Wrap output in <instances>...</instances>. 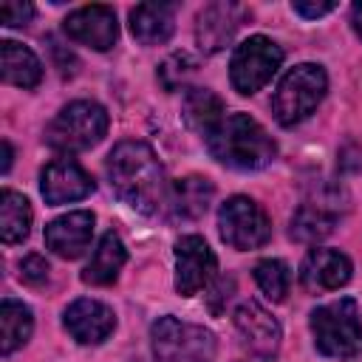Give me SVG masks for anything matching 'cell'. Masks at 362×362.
<instances>
[{"label":"cell","mask_w":362,"mask_h":362,"mask_svg":"<svg viewBox=\"0 0 362 362\" xmlns=\"http://www.w3.org/2000/svg\"><path fill=\"white\" fill-rule=\"evenodd\" d=\"M107 178L113 192L141 215H153L167 204L170 187L161 161L144 141H119L107 156Z\"/></svg>","instance_id":"1"},{"label":"cell","mask_w":362,"mask_h":362,"mask_svg":"<svg viewBox=\"0 0 362 362\" xmlns=\"http://www.w3.org/2000/svg\"><path fill=\"white\" fill-rule=\"evenodd\" d=\"M206 144H209L212 158H218L221 164H226L232 170H243V173L263 170L277 156L274 139L249 113H232V116H226L218 124V130L206 139Z\"/></svg>","instance_id":"2"},{"label":"cell","mask_w":362,"mask_h":362,"mask_svg":"<svg viewBox=\"0 0 362 362\" xmlns=\"http://www.w3.org/2000/svg\"><path fill=\"white\" fill-rule=\"evenodd\" d=\"M314 345L322 356L354 359L362 354V320L354 297H339L311 311Z\"/></svg>","instance_id":"3"},{"label":"cell","mask_w":362,"mask_h":362,"mask_svg":"<svg viewBox=\"0 0 362 362\" xmlns=\"http://www.w3.org/2000/svg\"><path fill=\"white\" fill-rule=\"evenodd\" d=\"M107 110L99 102L90 99H76L71 105H65L48 124L45 130V141L54 150L62 153H79V150H90L93 144H99L107 133Z\"/></svg>","instance_id":"4"},{"label":"cell","mask_w":362,"mask_h":362,"mask_svg":"<svg viewBox=\"0 0 362 362\" xmlns=\"http://www.w3.org/2000/svg\"><path fill=\"white\" fill-rule=\"evenodd\" d=\"M325 90H328V76H325L322 65L303 62L280 79L274 99H272V113L283 127H291L314 113V107L322 102Z\"/></svg>","instance_id":"5"},{"label":"cell","mask_w":362,"mask_h":362,"mask_svg":"<svg viewBox=\"0 0 362 362\" xmlns=\"http://www.w3.org/2000/svg\"><path fill=\"white\" fill-rule=\"evenodd\" d=\"M156 362H215V334L204 325L158 317L150 328Z\"/></svg>","instance_id":"6"},{"label":"cell","mask_w":362,"mask_h":362,"mask_svg":"<svg viewBox=\"0 0 362 362\" xmlns=\"http://www.w3.org/2000/svg\"><path fill=\"white\" fill-rule=\"evenodd\" d=\"M283 62V48L263 37V34H255L249 40H243L235 54H232V62H229V79H232V88L243 96H252L257 93L280 68Z\"/></svg>","instance_id":"7"},{"label":"cell","mask_w":362,"mask_h":362,"mask_svg":"<svg viewBox=\"0 0 362 362\" xmlns=\"http://www.w3.org/2000/svg\"><path fill=\"white\" fill-rule=\"evenodd\" d=\"M218 232L232 249L249 252L272 238V221L257 201L246 195H232L218 209Z\"/></svg>","instance_id":"8"},{"label":"cell","mask_w":362,"mask_h":362,"mask_svg":"<svg viewBox=\"0 0 362 362\" xmlns=\"http://www.w3.org/2000/svg\"><path fill=\"white\" fill-rule=\"evenodd\" d=\"M218 257L201 235H184L175 240V291L181 297L198 294L215 274Z\"/></svg>","instance_id":"9"},{"label":"cell","mask_w":362,"mask_h":362,"mask_svg":"<svg viewBox=\"0 0 362 362\" xmlns=\"http://www.w3.org/2000/svg\"><path fill=\"white\" fill-rule=\"evenodd\" d=\"M62 31L68 34V40L88 45L93 51H107L113 48L116 37H119V23L110 6H82L76 11H71L62 23Z\"/></svg>","instance_id":"10"},{"label":"cell","mask_w":362,"mask_h":362,"mask_svg":"<svg viewBox=\"0 0 362 362\" xmlns=\"http://www.w3.org/2000/svg\"><path fill=\"white\" fill-rule=\"evenodd\" d=\"M243 6L240 3H232V0H215V3H206L201 11H198V20H195V40H198V48L204 54H215L221 48H226L243 20Z\"/></svg>","instance_id":"11"},{"label":"cell","mask_w":362,"mask_h":362,"mask_svg":"<svg viewBox=\"0 0 362 362\" xmlns=\"http://www.w3.org/2000/svg\"><path fill=\"white\" fill-rule=\"evenodd\" d=\"M93 178L82 170V164H76L74 158H54L42 175H40V189H42V198L51 204V206H59V204H71V201H79L85 195L93 192Z\"/></svg>","instance_id":"12"},{"label":"cell","mask_w":362,"mask_h":362,"mask_svg":"<svg viewBox=\"0 0 362 362\" xmlns=\"http://www.w3.org/2000/svg\"><path fill=\"white\" fill-rule=\"evenodd\" d=\"M62 322H65V331L82 342V345H99L102 339H107L116 328V314L110 305L99 303V300H90V297H82V300H74L65 314H62Z\"/></svg>","instance_id":"13"},{"label":"cell","mask_w":362,"mask_h":362,"mask_svg":"<svg viewBox=\"0 0 362 362\" xmlns=\"http://www.w3.org/2000/svg\"><path fill=\"white\" fill-rule=\"evenodd\" d=\"M93 223H96V218L88 209H76V212L59 215L45 226V246L54 255L65 257V260H76L90 246Z\"/></svg>","instance_id":"14"},{"label":"cell","mask_w":362,"mask_h":362,"mask_svg":"<svg viewBox=\"0 0 362 362\" xmlns=\"http://www.w3.org/2000/svg\"><path fill=\"white\" fill-rule=\"evenodd\" d=\"M235 328L243 337V342L252 348L255 356H274L280 345V322L255 300H243L235 314Z\"/></svg>","instance_id":"15"},{"label":"cell","mask_w":362,"mask_h":362,"mask_svg":"<svg viewBox=\"0 0 362 362\" xmlns=\"http://www.w3.org/2000/svg\"><path fill=\"white\" fill-rule=\"evenodd\" d=\"M351 272H354V266L345 252L317 246L305 255V260L300 266V280L311 291H334L351 280Z\"/></svg>","instance_id":"16"},{"label":"cell","mask_w":362,"mask_h":362,"mask_svg":"<svg viewBox=\"0 0 362 362\" xmlns=\"http://www.w3.org/2000/svg\"><path fill=\"white\" fill-rule=\"evenodd\" d=\"M175 3H139L130 8V31L141 45L167 42L175 31Z\"/></svg>","instance_id":"17"},{"label":"cell","mask_w":362,"mask_h":362,"mask_svg":"<svg viewBox=\"0 0 362 362\" xmlns=\"http://www.w3.org/2000/svg\"><path fill=\"white\" fill-rule=\"evenodd\" d=\"M215 198V187L209 178H201V175H187V178H178L170 192H167V206H170V215L173 218H181V221H195L201 218L209 204Z\"/></svg>","instance_id":"18"},{"label":"cell","mask_w":362,"mask_h":362,"mask_svg":"<svg viewBox=\"0 0 362 362\" xmlns=\"http://www.w3.org/2000/svg\"><path fill=\"white\" fill-rule=\"evenodd\" d=\"M184 124L201 136H212L223 122V99L209 88H189L181 102Z\"/></svg>","instance_id":"19"},{"label":"cell","mask_w":362,"mask_h":362,"mask_svg":"<svg viewBox=\"0 0 362 362\" xmlns=\"http://www.w3.org/2000/svg\"><path fill=\"white\" fill-rule=\"evenodd\" d=\"M124 263H127V249H124L122 238L116 232H105L99 246L93 249L90 263L82 272V280L90 286H110L119 277Z\"/></svg>","instance_id":"20"},{"label":"cell","mask_w":362,"mask_h":362,"mask_svg":"<svg viewBox=\"0 0 362 362\" xmlns=\"http://www.w3.org/2000/svg\"><path fill=\"white\" fill-rule=\"evenodd\" d=\"M337 218H339V209L322 204V201H314L308 198L294 215H291V238L300 240V243H317L322 238H328L337 226Z\"/></svg>","instance_id":"21"},{"label":"cell","mask_w":362,"mask_h":362,"mask_svg":"<svg viewBox=\"0 0 362 362\" xmlns=\"http://www.w3.org/2000/svg\"><path fill=\"white\" fill-rule=\"evenodd\" d=\"M0 62H3V79L17 88H37L42 82V62L37 54L14 40L0 42Z\"/></svg>","instance_id":"22"},{"label":"cell","mask_w":362,"mask_h":362,"mask_svg":"<svg viewBox=\"0 0 362 362\" xmlns=\"http://www.w3.org/2000/svg\"><path fill=\"white\" fill-rule=\"evenodd\" d=\"M31 206L25 195L14 189L0 192V238L3 243H23L31 232Z\"/></svg>","instance_id":"23"},{"label":"cell","mask_w":362,"mask_h":362,"mask_svg":"<svg viewBox=\"0 0 362 362\" xmlns=\"http://www.w3.org/2000/svg\"><path fill=\"white\" fill-rule=\"evenodd\" d=\"M0 328H3L0 351H3V356H8L20 345H25L28 337H31V328H34L31 308L25 303L14 300V297H6L3 305H0Z\"/></svg>","instance_id":"24"},{"label":"cell","mask_w":362,"mask_h":362,"mask_svg":"<svg viewBox=\"0 0 362 362\" xmlns=\"http://www.w3.org/2000/svg\"><path fill=\"white\" fill-rule=\"evenodd\" d=\"M255 283L260 286V291L272 300V303H280L286 300L288 294V286H291V272L288 266L280 260V257H266L255 266Z\"/></svg>","instance_id":"25"},{"label":"cell","mask_w":362,"mask_h":362,"mask_svg":"<svg viewBox=\"0 0 362 362\" xmlns=\"http://www.w3.org/2000/svg\"><path fill=\"white\" fill-rule=\"evenodd\" d=\"M198 71L195 57H189L187 51H175L173 57H167L158 68V82L164 85V90H178L189 82V76Z\"/></svg>","instance_id":"26"},{"label":"cell","mask_w":362,"mask_h":362,"mask_svg":"<svg viewBox=\"0 0 362 362\" xmlns=\"http://www.w3.org/2000/svg\"><path fill=\"white\" fill-rule=\"evenodd\" d=\"M0 20L8 28H23L34 20V6L23 3V0H6V3H0Z\"/></svg>","instance_id":"27"},{"label":"cell","mask_w":362,"mask_h":362,"mask_svg":"<svg viewBox=\"0 0 362 362\" xmlns=\"http://www.w3.org/2000/svg\"><path fill=\"white\" fill-rule=\"evenodd\" d=\"M48 260L42 257V255H25L23 260H20V277L25 280V283H31V286H40L45 277H48Z\"/></svg>","instance_id":"28"},{"label":"cell","mask_w":362,"mask_h":362,"mask_svg":"<svg viewBox=\"0 0 362 362\" xmlns=\"http://www.w3.org/2000/svg\"><path fill=\"white\" fill-rule=\"evenodd\" d=\"M291 8L300 14V17H308V20H317V17H325L337 8V3L331 0H294Z\"/></svg>","instance_id":"29"},{"label":"cell","mask_w":362,"mask_h":362,"mask_svg":"<svg viewBox=\"0 0 362 362\" xmlns=\"http://www.w3.org/2000/svg\"><path fill=\"white\" fill-rule=\"evenodd\" d=\"M339 167L348 170V173H359V170H362V147H356V144L342 147V153H339Z\"/></svg>","instance_id":"30"},{"label":"cell","mask_w":362,"mask_h":362,"mask_svg":"<svg viewBox=\"0 0 362 362\" xmlns=\"http://www.w3.org/2000/svg\"><path fill=\"white\" fill-rule=\"evenodd\" d=\"M351 25H354L356 37L362 40V3H354V8H351Z\"/></svg>","instance_id":"31"},{"label":"cell","mask_w":362,"mask_h":362,"mask_svg":"<svg viewBox=\"0 0 362 362\" xmlns=\"http://www.w3.org/2000/svg\"><path fill=\"white\" fill-rule=\"evenodd\" d=\"M11 158H14L11 144H8V141H3V173H8V170H11Z\"/></svg>","instance_id":"32"},{"label":"cell","mask_w":362,"mask_h":362,"mask_svg":"<svg viewBox=\"0 0 362 362\" xmlns=\"http://www.w3.org/2000/svg\"><path fill=\"white\" fill-rule=\"evenodd\" d=\"M255 362H272V356H257Z\"/></svg>","instance_id":"33"}]
</instances>
